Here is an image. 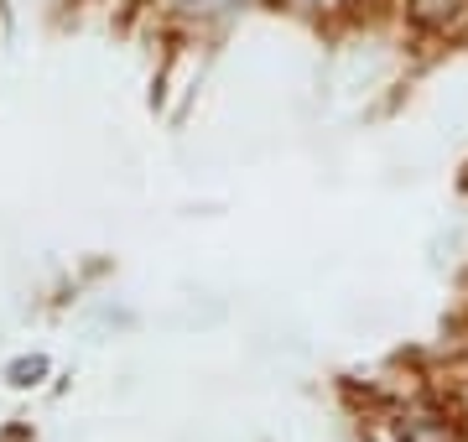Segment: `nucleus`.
<instances>
[{"mask_svg": "<svg viewBox=\"0 0 468 442\" xmlns=\"http://www.w3.org/2000/svg\"><path fill=\"white\" fill-rule=\"evenodd\" d=\"M307 5H323V11H328V5H338V0H307Z\"/></svg>", "mask_w": 468, "mask_h": 442, "instance_id": "20e7f679", "label": "nucleus"}, {"mask_svg": "<svg viewBox=\"0 0 468 442\" xmlns=\"http://www.w3.org/2000/svg\"><path fill=\"white\" fill-rule=\"evenodd\" d=\"M396 432H401V442H468V426L452 411L432 406V401L401 411V426Z\"/></svg>", "mask_w": 468, "mask_h": 442, "instance_id": "f257e3e1", "label": "nucleus"}, {"mask_svg": "<svg viewBox=\"0 0 468 442\" xmlns=\"http://www.w3.org/2000/svg\"><path fill=\"white\" fill-rule=\"evenodd\" d=\"M401 5H406V16L417 26H427V32L448 26V21H458L468 11V0H401Z\"/></svg>", "mask_w": 468, "mask_h": 442, "instance_id": "f03ea898", "label": "nucleus"}, {"mask_svg": "<svg viewBox=\"0 0 468 442\" xmlns=\"http://www.w3.org/2000/svg\"><path fill=\"white\" fill-rule=\"evenodd\" d=\"M37 374H48V359H16L11 364V380L16 385H37Z\"/></svg>", "mask_w": 468, "mask_h": 442, "instance_id": "7ed1b4c3", "label": "nucleus"}]
</instances>
